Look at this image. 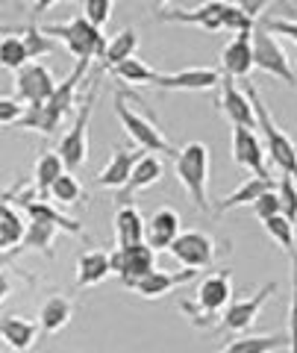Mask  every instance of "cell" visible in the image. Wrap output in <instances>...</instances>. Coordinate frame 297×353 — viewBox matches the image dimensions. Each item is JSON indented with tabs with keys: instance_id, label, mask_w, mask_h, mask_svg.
Wrapping results in <instances>:
<instances>
[{
	"instance_id": "obj_1",
	"label": "cell",
	"mask_w": 297,
	"mask_h": 353,
	"mask_svg": "<svg viewBox=\"0 0 297 353\" xmlns=\"http://www.w3.org/2000/svg\"><path fill=\"white\" fill-rule=\"evenodd\" d=\"M85 68H89L85 62H76V68L68 77H65L62 83H57V92H53L41 106L24 109V115H21V121H18L15 127H21V130H36V132H41V136H53V132L59 130V124L65 121V115L71 112L74 94H76V88H80V80H83Z\"/></svg>"
},
{
	"instance_id": "obj_2",
	"label": "cell",
	"mask_w": 297,
	"mask_h": 353,
	"mask_svg": "<svg viewBox=\"0 0 297 353\" xmlns=\"http://www.w3.org/2000/svg\"><path fill=\"white\" fill-rule=\"evenodd\" d=\"M245 94H247V101L253 106V112H256V127L262 130V148H265V157H271L274 165H277L285 176H291V180L297 183V145L277 127V121L271 118L268 106H265V101H262L256 85L247 83Z\"/></svg>"
},
{
	"instance_id": "obj_3",
	"label": "cell",
	"mask_w": 297,
	"mask_h": 353,
	"mask_svg": "<svg viewBox=\"0 0 297 353\" xmlns=\"http://www.w3.org/2000/svg\"><path fill=\"white\" fill-rule=\"evenodd\" d=\"M41 32L50 36V39H59L65 48L74 53V59L85 62V65H89L92 59H97V57H103V50H106L103 30L92 27L83 15H74L71 21H62V24H45Z\"/></svg>"
},
{
	"instance_id": "obj_4",
	"label": "cell",
	"mask_w": 297,
	"mask_h": 353,
	"mask_svg": "<svg viewBox=\"0 0 297 353\" xmlns=\"http://www.w3.org/2000/svg\"><path fill=\"white\" fill-rule=\"evenodd\" d=\"M174 159H177L174 162L177 180L189 192L192 203L197 209H203V212H209V148L203 141H189L185 148L177 150Z\"/></svg>"
},
{
	"instance_id": "obj_5",
	"label": "cell",
	"mask_w": 297,
	"mask_h": 353,
	"mask_svg": "<svg viewBox=\"0 0 297 353\" xmlns=\"http://www.w3.org/2000/svg\"><path fill=\"white\" fill-rule=\"evenodd\" d=\"M115 112H118V121L124 124L127 136L136 141L141 153H150V157H156V153H165V157H177V148H174L171 141L162 136V130L153 124L150 118L136 112V109L127 103V94L124 92L115 94Z\"/></svg>"
},
{
	"instance_id": "obj_6",
	"label": "cell",
	"mask_w": 297,
	"mask_h": 353,
	"mask_svg": "<svg viewBox=\"0 0 297 353\" xmlns=\"http://www.w3.org/2000/svg\"><path fill=\"white\" fill-rule=\"evenodd\" d=\"M94 103H97V85L89 92L85 103L80 106V112L71 121L68 132L59 139V148H57V157L62 159L65 171H76L83 168L85 159H89V121H92V112H94Z\"/></svg>"
},
{
	"instance_id": "obj_7",
	"label": "cell",
	"mask_w": 297,
	"mask_h": 353,
	"mask_svg": "<svg viewBox=\"0 0 297 353\" xmlns=\"http://www.w3.org/2000/svg\"><path fill=\"white\" fill-rule=\"evenodd\" d=\"M250 44H253V68L265 71L271 77H277L285 85H294V71H291V59L283 50V44L271 36L268 30L253 27L250 32Z\"/></svg>"
},
{
	"instance_id": "obj_8",
	"label": "cell",
	"mask_w": 297,
	"mask_h": 353,
	"mask_svg": "<svg viewBox=\"0 0 297 353\" xmlns=\"http://www.w3.org/2000/svg\"><path fill=\"white\" fill-rule=\"evenodd\" d=\"M53 92H57V77L45 62H27L15 71V101L24 109L41 106Z\"/></svg>"
},
{
	"instance_id": "obj_9",
	"label": "cell",
	"mask_w": 297,
	"mask_h": 353,
	"mask_svg": "<svg viewBox=\"0 0 297 353\" xmlns=\"http://www.w3.org/2000/svg\"><path fill=\"white\" fill-rule=\"evenodd\" d=\"M168 253L183 265V268L201 271V268H209V265L215 262V239L209 233H201V230H189V233H180L174 239Z\"/></svg>"
},
{
	"instance_id": "obj_10",
	"label": "cell",
	"mask_w": 297,
	"mask_h": 353,
	"mask_svg": "<svg viewBox=\"0 0 297 353\" xmlns=\"http://www.w3.org/2000/svg\"><path fill=\"white\" fill-rule=\"evenodd\" d=\"M221 12L224 3L221 0H209L194 9H180V6H156L153 18L165 21V24H189V27H201L206 32H218L221 30Z\"/></svg>"
},
{
	"instance_id": "obj_11",
	"label": "cell",
	"mask_w": 297,
	"mask_h": 353,
	"mask_svg": "<svg viewBox=\"0 0 297 353\" xmlns=\"http://www.w3.org/2000/svg\"><path fill=\"white\" fill-rule=\"evenodd\" d=\"M109 265H112V274L121 277V283L130 285L156 268V253H153L145 241H139V245L115 248L109 253Z\"/></svg>"
},
{
	"instance_id": "obj_12",
	"label": "cell",
	"mask_w": 297,
	"mask_h": 353,
	"mask_svg": "<svg viewBox=\"0 0 297 353\" xmlns=\"http://www.w3.org/2000/svg\"><path fill=\"white\" fill-rule=\"evenodd\" d=\"M229 303H233V277H229V271H212L209 277L201 280L194 297L197 309H203L212 318H221V312Z\"/></svg>"
},
{
	"instance_id": "obj_13",
	"label": "cell",
	"mask_w": 297,
	"mask_h": 353,
	"mask_svg": "<svg viewBox=\"0 0 297 353\" xmlns=\"http://www.w3.org/2000/svg\"><path fill=\"white\" fill-rule=\"evenodd\" d=\"M274 292H277V283H265L253 297H245V301H233L221 312V327L229 330V333H245V330H250L253 321L259 318L262 306H265L268 294H274Z\"/></svg>"
},
{
	"instance_id": "obj_14",
	"label": "cell",
	"mask_w": 297,
	"mask_h": 353,
	"mask_svg": "<svg viewBox=\"0 0 297 353\" xmlns=\"http://www.w3.org/2000/svg\"><path fill=\"white\" fill-rule=\"evenodd\" d=\"M194 277H197V271H192V268H185V271H162V268H153L141 280L130 283L127 289H133L139 297H145V301H159V297H165L168 292L180 289V285H185V283H192Z\"/></svg>"
},
{
	"instance_id": "obj_15",
	"label": "cell",
	"mask_w": 297,
	"mask_h": 353,
	"mask_svg": "<svg viewBox=\"0 0 297 353\" xmlns=\"http://www.w3.org/2000/svg\"><path fill=\"white\" fill-rule=\"evenodd\" d=\"M221 85V71L215 68H185L174 74H159L156 88L162 92H209Z\"/></svg>"
},
{
	"instance_id": "obj_16",
	"label": "cell",
	"mask_w": 297,
	"mask_h": 353,
	"mask_svg": "<svg viewBox=\"0 0 297 353\" xmlns=\"http://www.w3.org/2000/svg\"><path fill=\"white\" fill-rule=\"evenodd\" d=\"M233 159H236V165L253 171L256 176H268L265 148H262V139L256 136V130L233 127Z\"/></svg>"
},
{
	"instance_id": "obj_17",
	"label": "cell",
	"mask_w": 297,
	"mask_h": 353,
	"mask_svg": "<svg viewBox=\"0 0 297 353\" xmlns=\"http://www.w3.org/2000/svg\"><path fill=\"white\" fill-rule=\"evenodd\" d=\"M218 106H221V112L233 121V127L256 130V112H253L247 94L224 74H221V101H218Z\"/></svg>"
},
{
	"instance_id": "obj_18",
	"label": "cell",
	"mask_w": 297,
	"mask_h": 353,
	"mask_svg": "<svg viewBox=\"0 0 297 353\" xmlns=\"http://www.w3.org/2000/svg\"><path fill=\"white\" fill-rule=\"evenodd\" d=\"M180 233H183L180 230V215L174 212V209H156V212L145 221V245L153 253L168 250Z\"/></svg>"
},
{
	"instance_id": "obj_19",
	"label": "cell",
	"mask_w": 297,
	"mask_h": 353,
	"mask_svg": "<svg viewBox=\"0 0 297 353\" xmlns=\"http://www.w3.org/2000/svg\"><path fill=\"white\" fill-rule=\"evenodd\" d=\"M145 157L141 150H127V148H115V153L109 157V162L103 165L101 171H97L94 183L101 185V189H124L130 174H133L136 162Z\"/></svg>"
},
{
	"instance_id": "obj_20",
	"label": "cell",
	"mask_w": 297,
	"mask_h": 353,
	"mask_svg": "<svg viewBox=\"0 0 297 353\" xmlns=\"http://www.w3.org/2000/svg\"><path fill=\"white\" fill-rule=\"evenodd\" d=\"M221 65L224 77H229V80H247L253 71L250 32H238V36H233V41H227V48L221 50Z\"/></svg>"
},
{
	"instance_id": "obj_21",
	"label": "cell",
	"mask_w": 297,
	"mask_h": 353,
	"mask_svg": "<svg viewBox=\"0 0 297 353\" xmlns=\"http://www.w3.org/2000/svg\"><path fill=\"white\" fill-rule=\"evenodd\" d=\"M162 174H165L162 159H159V157H150V153H145V157L136 162V168H133V174H130L127 185L121 189V194H118V206H127V203H130V197H133L136 192L156 185V183L162 180Z\"/></svg>"
},
{
	"instance_id": "obj_22",
	"label": "cell",
	"mask_w": 297,
	"mask_h": 353,
	"mask_svg": "<svg viewBox=\"0 0 297 353\" xmlns=\"http://www.w3.org/2000/svg\"><path fill=\"white\" fill-rule=\"evenodd\" d=\"M109 274H112V265H109V253L106 250H85L76 259V285L80 289H92V285H101Z\"/></svg>"
},
{
	"instance_id": "obj_23",
	"label": "cell",
	"mask_w": 297,
	"mask_h": 353,
	"mask_svg": "<svg viewBox=\"0 0 297 353\" xmlns=\"http://www.w3.org/2000/svg\"><path fill=\"white\" fill-rule=\"evenodd\" d=\"M39 336V324L24 315H3L0 318V339L6 341L15 353H24Z\"/></svg>"
},
{
	"instance_id": "obj_24",
	"label": "cell",
	"mask_w": 297,
	"mask_h": 353,
	"mask_svg": "<svg viewBox=\"0 0 297 353\" xmlns=\"http://www.w3.org/2000/svg\"><path fill=\"white\" fill-rule=\"evenodd\" d=\"M139 241H145V215H141L133 203L118 206V212H115V248L139 245Z\"/></svg>"
},
{
	"instance_id": "obj_25",
	"label": "cell",
	"mask_w": 297,
	"mask_h": 353,
	"mask_svg": "<svg viewBox=\"0 0 297 353\" xmlns=\"http://www.w3.org/2000/svg\"><path fill=\"white\" fill-rule=\"evenodd\" d=\"M71 315H74V303L68 301V297H62V294H53L39 309V330L45 336L59 333V330H65L71 324Z\"/></svg>"
},
{
	"instance_id": "obj_26",
	"label": "cell",
	"mask_w": 297,
	"mask_h": 353,
	"mask_svg": "<svg viewBox=\"0 0 297 353\" xmlns=\"http://www.w3.org/2000/svg\"><path fill=\"white\" fill-rule=\"evenodd\" d=\"M271 189H274L271 176H247L233 194H227L224 201L215 206V212L221 215V212H229V209H238V206H253V201H256L259 194H265Z\"/></svg>"
},
{
	"instance_id": "obj_27",
	"label": "cell",
	"mask_w": 297,
	"mask_h": 353,
	"mask_svg": "<svg viewBox=\"0 0 297 353\" xmlns=\"http://www.w3.org/2000/svg\"><path fill=\"white\" fill-rule=\"evenodd\" d=\"M289 347L285 333H262V336H238L218 353H280Z\"/></svg>"
},
{
	"instance_id": "obj_28",
	"label": "cell",
	"mask_w": 297,
	"mask_h": 353,
	"mask_svg": "<svg viewBox=\"0 0 297 353\" xmlns=\"http://www.w3.org/2000/svg\"><path fill=\"white\" fill-rule=\"evenodd\" d=\"M136 50H139V32L133 27H124L121 32H115L112 39H106V50H103V57H101L103 59V68L112 71L115 65L133 59Z\"/></svg>"
},
{
	"instance_id": "obj_29",
	"label": "cell",
	"mask_w": 297,
	"mask_h": 353,
	"mask_svg": "<svg viewBox=\"0 0 297 353\" xmlns=\"http://www.w3.org/2000/svg\"><path fill=\"white\" fill-rule=\"evenodd\" d=\"M24 230H27V221L21 218L18 209L0 201V253H9L12 248H18L21 239H24Z\"/></svg>"
},
{
	"instance_id": "obj_30",
	"label": "cell",
	"mask_w": 297,
	"mask_h": 353,
	"mask_svg": "<svg viewBox=\"0 0 297 353\" xmlns=\"http://www.w3.org/2000/svg\"><path fill=\"white\" fill-rule=\"evenodd\" d=\"M57 233H59L57 224H50V221H39V218H30L18 250H41V253H48V256H50V245H53V239H57Z\"/></svg>"
},
{
	"instance_id": "obj_31",
	"label": "cell",
	"mask_w": 297,
	"mask_h": 353,
	"mask_svg": "<svg viewBox=\"0 0 297 353\" xmlns=\"http://www.w3.org/2000/svg\"><path fill=\"white\" fill-rule=\"evenodd\" d=\"M62 174H65V165H62V159H59L53 150H45V153H41V157L36 159V189H39V201H45V197L50 194V185L57 183Z\"/></svg>"
},
{
	"instance_id": "obj_32",
	"label": "cell",
	"mask_w": 297,
	"mask_h": 353,
	"mask_svg": "<svg viewBox=\"0 0 297 353\" xmlns=\"http://www.w3.org/2000/svg\"><path fill=\"white\" fill-rule=\"evenodd\" d=\"M24 209L30 212V218H39V221H50V224H57L59 230H68V233L74 236H83V227H80V221H74L68 215H62L59 209H53L50 203L45 201H32V197H24Z\"/></svg>"
},
{
	"instance_id": "obj_33",
	"label": "cell",
	"mask_w": 297,
	"mask_h": 353,
	"mask_svg": "<svg viewBox=\"0 0 297 353\" xmlns=\"http://www.w3.org/2000/svg\"><path fill=\"white\" fill-rule=\"evenodd\" d=\"M112 74L118 77L121 83H130V85H156V80H159V74L153 71L145 59H139V57L115 65Z\"/></svg>"
},
{
	"instance_id": "obj_34",
	"label": "cell",
	"mask_w": 297,
	"mask_h": 353,
	"mask_svg": "<svg viewBox=\"0 0 297 353\" xmlns=\"http://www.w3.org/2000/svg\"><path fill=\"white\" fill-rule=\"evenodd\" d=\"M48 197L57 206H76V203L83 201V185H80V180H76L74 174L65 171L59 180L50 185V194Z\"/></svg>"
},
{
	"instance_id": "obj_35",
	"label": "cell",
	"mask_w": 297,
	"mask_h": 353,
	"mask_svg": "<svg viewBox=\"0 0 297 353\" xmlns=\"http://www.w3.org/2000/svg\"><path fill=\"white\" fill-rule=\"evenodd\" d=\"M27 62H30V57H27V48H24V41H21V36L0 39V68L21 71Z\"/></svg>"
},
{
	"instance_id": "obj_36",
	"label": "cell",
	"mask_w": 297,
	"mask_h": 353,
	"mask_svg": "<svg viewBox=\"0 0 297 353\" xmlns=\"http://www.w3.org/2000/svg\"><path fill=\"white\" fill-rule=\"evenodd\" d=\"M21 41H24V48H27L30 62H36V59H41V57H48V53L57 50V41H53L50 36H45V32H41L36 24L24 27V32H21Z\"/></svg>"
},
{
	"instance_id": "obj_37",
	"label": "cell",
	"mask_w": 297,
	"mask_h": 353,
	"mask_svg": "<svg viewBox=\"0 0 297 353\" xmlns=\"http://www.w3.org/2000/svg\"><path fill=\"white\" fill-rule=\"evenodd\" d=\"M262 227H265V233L280 245V250L291 256V253H294V224H291V221L283 218V215H274L268 221H262Z\"/></svg>"
},
{
	"instance_id": "obj_38",
	"label": "cell",
	"mask_w": 297,
	"mask_h": 353,
	"mask_svg": "<svg viewBox=\"0 0 297 353\" xmlns=\"http://www.w3.org/2000/svg\"><path fill=\"white\" fill-rule=\"evenodd\" d=\"M277 189V201H280V215L289 218L291 224H297V183L291 176H280V183L274 185Z\"/></svg>"
},
{
	"instance_id": "obj_39",
	"label": "cell",
	"mask_w": 297,
	"mask_h": 353,
	"mask_svg": "<svg viewBox=\"0 0 297 353\" xmlns=\"http://www.w3.org/2000/svg\"><path fill=\"white\" fill-rule=\"evenodd\" d=\"M291 303H289V327H285V341L289 353H297V250L291 253Z\"/></svg>"
},
{
	"instance_id": "obj_40",
	"label": "cell",
	"mask_w": 297,
	"mask_h": 353,
	"mask_svg": "<svg viewBox=\"0 0 297 353\" xmlns=\"http://www.w3.org/2000/svg\"><path fill=\"white\" fill-rule=\"evenodd\" d=\"M112 12H115L112 0H85V3H83V18L89 21L92 27H97V30H101L103 24H109Z\"/></svg>"
},
{
	"instance_id": "obj_41",
	"label": "cell",
	"mask_w": 297,
	"mask_h": 353,
	"mask_svg": "<svg viewBox=\"0 0 297 353\" xmlns=\"http://www.w3.org/2000/svg\"><path fill=\"white\" fill-rule=\"evenodd\" d=\"M221 30H233L236 36H238V32H253V21H250L245 12H241L238 3H224Z\"/></svg>"
},
{
	"instance_id": "obj_42",
	"label": "cell",
	"mask_w": 297,
	"mask_h": 353,
	"mask_svg": "<svg viewBox=\"0 0 297 353\" xmlns=\"http://www.w3.org/2000/svg\"><path fill=\"white\" fill-rule=\"evenodd\" d=\"M253 215H256L259 221H268L274 215H280V201H277V189H271L265 194H259L256 201H253Z\"/></svg>"
},
{
	"instance_id": "obj_43",
	"label": "cell",
	"mask_w": 297,
	"mask_h": 353,
	"mask_svg": "<svg viewBox=\"0 0 297 353\" xmlns=\"http://www.w3.org/2000/svg\"><path fill=\"white\" fill-rule=\"evenodd\" d=\"M21 115H24V106L15 97H0V127H15Z\"/></svg>"
},
{
	"instance_id": "obj_44",
	"label": "cell",
	"mask_w": 297,
	"mask_h": 353,
	"mask_svg": "<svg viewBox=\"0 0 297 353\" xmlns=\"http://www.w3.org/2000/svg\"><path fill=\"white\" fill-rule=\"evenodd\" d=\"M262 30L277 32V36H285V39H291L297 44V18H268Z\"/></svg>"
},
{
	"instance_id": "obj_45",
	"label": "cell",
	"mask_w": 297,
	"mask_h": 353,
	"mask_svg": "<svg viewBox=\"0 0 297 353\" xmlns=\"http://www.w3.org/2000/svg\"><path fill=\"white\" fill-rule=\"evenodd\" d=\"M238 6H241V12H245L250 21H256V18H259V12H262V9H265L268 3H265V0H253V3H250V0H241Z\"/></svg>"
},
{
	"instance_id": "obj_46",
	"label": "cell",
	"mask_w": 297,
	"mask_h": 353,
	"mask_svg": "<svg viewBox=\"0 0 297 353\" xmlns=\"http://www.w3.org/2000/svg\"><path fill=\"white\" fill-rule=\"evenodd\" d=\"M9 292H12V280H9L6 271H0V303L9 297Z\"/></svg>"
},
{
	"instance_id": "obj_47",
	"label": "cell",
	"mask_w": 297,
	"mask_h": 353,
	"mask_svg": "<svg viewBox=\"0 0 297 353\" xmlns=\"http://www.w3.org/2000/svg\"><path fill=\"white\" fill-rule=\"evenodd\" d=\"M21 32H24V27H3V24H0V36H21Z\"/></svg>"
},
{
	"instance_id": "obj_48",
	"label": "cell",
	"mask_w": 297,
	"mask_h": 353,
	"mask_svg": "<svg viewBox=\"0 0 297 353\" xmlns=\"http://www.w3.org/2000/svg\"><path fill=\"white\" fill-rule=\"evenodd\" d=\"M12 259H15V253H12V250H9V253H0V268H3V265H9Z\"/></svg>"
}]
</instances>
